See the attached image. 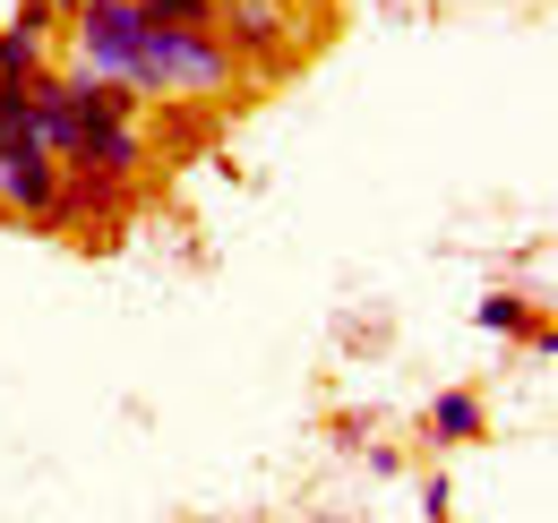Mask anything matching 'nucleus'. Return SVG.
Instances as JSON below:
<instances>
[{
  "instance_id": "7",
  "label": "nucleus",
  "mask_w": 558,
  "mask_h": 523,
  "mask_svg": "<svg viewBox=\"0 0 558 523\" xmlns=\"http://www.w3.org/2000/svg\"><path fill=\"white\" fill-rule=\"evenodd\" d=\"M482 327H489V335H533V309H524V292H489V301H482Z\"/></svg>"
},
{
  "instance_id": "2",
  "label": "nucleus",
  "mask_w": 558,
  "mask_h": 523,
  "mask_svg": "<svg viewBox=\"0 0 558 523\" xmlns=\"http://www.w3.org/2000/svg\"><path fill=\"white\" fill-rule=\"evenodd\" d=\"M215 35L232 44L241 69H267V77L301 61V26H292L283 0H223V9H215Z\"/></svg>"
},
{
  "instance_id": "6",
  "label": "nucleus",
  "mask_w": 558,
  "mask_h": 523,
  "mask_svg": "<svg viewBox=\"0 0 558 523\" xmlns=\"http://www.w3.org/2000/svg\"><path fill=\"white\" fill-rule=\"evenodd\" d=\"M215 9L223 0H138L146 26H215Z\"/></svg>"
},
{
  "instance_id": "5",
  "label": "nucleus",
  "mask_w": 558,
  "mask_h": 523,
  "mask_svg": "<svg viewBox=\"0 0 558 523\" xmlns=\"http://www.w3.org/2000/svg\"><path fill=\"white\" fill-rule=\"evenodd\" d=\"M429 438H438V447L482 438V394H473V387H447L438 403H429Z\"/></svg>"
},
{
  "instance_id": "3",
  "label": "nucleus",
  "mask_w": 558,
  "mask_h": 523,
  "mask_svg": "<svg viewBox=\"0 0 558 523\" xmlns=\"http://www.w3.org/2000/svg\"><path fill=\"white\" fill-rule=\"evenodd\" d=\"M0 206L26 215V223H52V206H61V163H52L44 146H9V155H0Z\"/></svg>"
},
{
  "instance_id": "8",
  "label": "nucleus",
  "mask_w": 558,
  "mask_h": 523,
  "mask_svg": "<svg viewBox=\"0 0 558 523\" xmlns=\"http://www.w3.org/2000/svg\"><path fill=\"white\" fill-rule=\"evenodd\" d=\"M70 9H77V0H52V17H70Z\"/></svg>"
},
{
  "instance_id": "1",
  "label": "nucleus",
  "mask_w": 558,
  "mask_h": 523,
  "mask_svg": "<svg viewBox=\"0 0 558 523\" xmlns=\"http://www.w3.org/2000/svg\"><path fill=\"white\" fill-rule=\"evenodd\" d=\"M70 26H77V52H86V69H104V77H138L146 61V17H138V0H77L70 9ZM138 95V86H130Z\"/></svg>"
},
{
  "instance_id": "4",
  "label": "nucleus",
  "mask_w": 558,
  "mask_h": 523,
  "mask_svg": "<svg viewBox=\"0 0 558 523\" xmlns=\"http://www.w3.org/2000/svg\"><path fill=\"white\" fill-rule=\"evenodd\" d=\"M70 163L77 172H104V181H138L146 172V130L138 121H77Z\"/></svg>"
}]
</instances>
